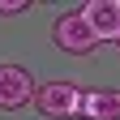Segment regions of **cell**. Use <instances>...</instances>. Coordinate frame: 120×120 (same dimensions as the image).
<instances>
[{
    "label": "cell",
    "instance_id": "cell-3",
    "mask_svg": "<svg viewBox=\"0 0 120 120\" xmlns=\"http://www.w3.org/2000/svg\"><path fill=\"white\" fill-rule=\"evenodd\" d=\"M34 99V77L22 64H0V112H17Z\"/></svg>",
    "mask_w": 120,
    "mask_h": 120
},
{
    "label": "cell",
    "instance_id": "cell-1",
    "mask_svg": "<svg viewBox=\"0 0 120 120\" xmlns=\"http://www.w3.org/2000/svg\"><path fill=\"white\" fill-rule=\"evenodd\" d=\"M52 43H56L64 56H90V52L99 47L94 34H90V26L82 22V13H77V9L60 13V17L52 22Z\"/></svg>",
    "mask_w": 120,
    "mask_h": 120
},
{
    "label": "cell",
    "instance_id": "cell-4",
    "mask_svg": "<svg viewBox=\"0 0 120 120\" xmlns=\"http://www.w3.org/2000/svg\"><path fill=\"white\" fill-rule=\"evenodd\" d=\"M82 13V22L90 26L94 43H116L120 39V0H90Z\"/></svg>",
    "mask_w": 120,
    "mask_h": 120
},
{
    "label": "cell",
    "instance_id": "cell-5",
    "mask_svg": "<svg viewBox=\"0 0 120 120\" xmlns=\"http://www.w3.org/2000/svg\"><path fill=\"white\" fill-rule=\"evenodd\" d=\"M77 116H82V120H120V90H107V86L82 90Z\"/></svg>",
    "mask_w": 120,
    "mask_h": 120
},
{
    "label": "cell",
    "instance_id": "cell-7",
    "mask_svg": "<svg viewBox=\"0 0 120 120\" xmlns=\"http://www.w3.org/2000/svg\"><path fill=\"white\" fill-rule=\"evenodd\" d=\"M116 43H120V39H116Z\"/></svg>",
    "mask_w": 120,
    "mask_h": 120
},
{
    "label": "cell",
    "instance_id": "cell-6",
    "mask_svg": "<svg viewBox=\"0 0 120 120\" xmlns=\"http://www.w3.org/2000/svg\"><path fill=\"white\" fill-rule=\"evenodd\" d=\"M30 9V0H0V17H17Z\"/></svg>",
    "mask_w": 120,
    "mask_h": 120
},
{
    "label": "cell",
    "instance_id": "cell-2",
    "mask_svg": "<svg viewBox=\"0 0 120 120\" xmlns=\"http://www.w3.org/2000/svg\"><path fill=\"white\" fill-rule=\"evenodd\" d=\"M30 103L43 116H52V120H73L77 116V103H82V90L73 82H43V86H34V99Z\"/></svg>",
    "mask_w": 120,
    "mask_h": 120
}]
</instances>
